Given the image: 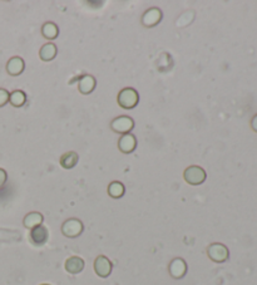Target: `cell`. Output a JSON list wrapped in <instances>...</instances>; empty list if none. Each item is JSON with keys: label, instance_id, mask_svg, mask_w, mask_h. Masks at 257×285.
I'll return each instance as SVG.
<instances>
[{"label": "cell", "instance_id": "8fae6325", "mask_svg": "<svg viewBox=\"0 0 257 285\" xmlns=\"http://www.w3.org/2000/svg\"><path fill=\"white\" fill-rule=\"evenodd\" d=\"M25 69V63H24L23 58L20 57H12L7 63V72L9 76L18 77Z\"/></svg>", "mask_w": 257, "mask_h": 285}, {"label": "cell", "instance_id": "277c9868", "mask_svg": "<svg viewBox=\"0 0 257 285\" xmlns=\"http://www.w3.org/2000/svg\"><path fill=\"white\" fill-rule=\"evenodd\" d=\"M83 230H84V226L83 223L76 217H72V219L66 220L61 225V234H63L66 238H78L79 235H82Z\"/></svg>", "mask_w": 257, "mask_h": 285}, {"label": "cell", "instance_id": "8992f818", "mask_svg": "<svg viewBox=\"0 0 257 285\" xmlns=\"http://www.w3.org/2000/svg\"><path fill=\"white\" fill-rule=\"evenodd\" d=\"M162 17V10L159 8H149L142 15V25L146 26V28H153V26H156L157 24L160 23Z\"/></svg>", "mask_w": 257, "mask_h": 285}, {"label": "cell", "instance_id": "7c38bea8", "mask_svg": "<svg viewBox=\"0 0 257 285\" xmlns=\"http://www.w3.org/2000/svg\"><path fill=\"white\" fill-rule=\"evenodd\" d=\"M95 86H97V81L90 74H85L79 78L78 90L82 94H90L95 89Z\"/></svg>", "mask_w": 257, "mask_h": 285}, {"label": "cell", "instance_id": "6da1fadb", "mask_svg": "<svg viewBox=\"0 0 257 285\" xmlns=\"http://www.w3.org/2000/svg\"><path fill=\"white\" fill-rule=\"evenodd\" d=\"M117 102L122 108L124 110H132V108L137 107L139 102V94L135 88H123L122 90L118 93L117 97Z\"/></svg>", "mask_w": 257, "mask_h": 285}, {"label": "cell", "instance_id": "e0dca14e", "mask_svg": "<svg viewBox=\"0 0 257 285\" xmlns=\"http://www.w3.org/2000/svg\"><path fill=\"white\" fill-rule=\"evenodd\" d=\"M42 36L48 41H53L59 36V28H58L57 24L53 22L44 23L42 26Z\"/></svg>", "mask_w": 257, "mask_h": 285}, {"label": "cell", "instance_id": "9c48e42d", "mask_svg": "<svg viewBox=\"0 0 257 285\" xmlns=\"http://www.w3.org/2000/svg\"><path fill=\"white\" fill-rule=\"evenodd\" d=\"M168 271L173 279H182L187 273V263L182 258H175L168 265Z\"/></svg>", "mask_w": 257, "mask_h": 285}, {"label": "cell", "instance_id": "ba28073f", "mask_svg": "<svg viewBox=\"0 0 257 285\" xmlns=\"http://www.w3.org/2000/svg\"><path fill=\"white\" fill-rule=\"evenodd\" d=\"M29 239H30L31 244L36 245V246H43L44 244H47L48 239H49V231L45 226H37V228L30 230Z\"/></svg>", "mask_w": 257, "mask_h": 285}, {"label": "cell", "instance_id": "4fadbf2b", "mask_svg": "<svg viewBox=\"0 0 257 285\" xmlns=\"http://www.w3.org/2000/svg\"><path fill=\"white\" fill-rule=\"evenodd\" d=\"M84 260L79 257H71L66 260V270L69 274H73V275L82 273L83 269H84Z\"/></svg>", "mask_w": 257, "mask_h": 285}, {"label": "cell", "instance_id": "52a82bcc", "mask_svg": "<svg viewBox=\"0 0 257 285\" xmlns=\"http://www.w3.org/2000/svg\"><path fill=\"white\" fill-rule=\"evenodd\" d=\"M113 269V264L104 255H99L94 260V271L101 278H108Z\"/></svg>", "mask_w": 257, "mask_h": 285}, {"label": "cell", "instance_id": "603a6c76", "mask_svg": "<svg viewBox=\"0 0 257 285\" xmlns=\"http://www.w3.org/2000/svg\"><path fill=\"white\" fill-rule=\"evenodd\" d=\"M42 285H49V284H42Z\"/></svg>", "mask_w": 257, "mask_h": 285}, {"label": "cell", "instance_id": "5bb4252c", "mask_svg": "<svg viewBox=\"0 0 257 285\" xmlns=\"http://www.w3.org/2000/svg\"><path fill=\"white\" fill-rule=\"evenodd\" d=\"M58 48L54 43H47L43 45L39 50V58L43 62H50L57 57Z\"/></svg>", "mask_w": 257, "mask_h": 285}, {"label": "cell", "instance_id": "3957f363", "mask_svg": "<svg viewBox=\"0 0 257 285\" xmlns=\"http://www.w3.org/2000/svg\"><path fill=\"white\" fill-rule=\"evenodd\" d=\"M207 255L213 263L221 264L229 260L230 251L226 245L221 244V242H213L207 247Z\"/></svg>", "mask_w": 257, "mask_h": 285}, {"label": "cell", "instance_id": "5b68a950", "mask_svg": "<svg viewBox=\"0 0 257 285\" xmlns=\"http://www.w3.org/2000/svg\"><path fill=\"white\" fill-rule=\"evenodd\" d=\"M111 129L112 131L119 133V135H125V133H130L135 129V121L130 116L116 117L111 122Z\"/></svg>", "mask_w": 257, "mask_h": 285}, {"label": "cell", "instance_id": "30bf717a", "mask_svg": "<svg viewBox=\"0 0 257 285\" xmlns=\"http://www.w3.org/2000/svg\"><path fill=\"white\" fill-rule=\"evenodd\" d=\"M137 147V138L132 133L122 135L118 140V150L122 153H132Z\"/></svg>", "mask_w": 257, "mask_h": 285}, {"label": "cell", "instance_id": "ac0fdd59", "mask_svg": "<svg viewBox=\"0 0 257 285\" xmlns=\"http://www.w3.org/2000/svg\"><path fill=\"white\" fill-rule=\"evenodd\" d=\"M9 103L15 108L23 107V106L26 103L25 92H23V90H20V89L13 90L9 96Z\"/></svg>", "mask_w": 257, "mask_h": 285}, {"label": "cell", "instance_id": "7a4b0ae2", "mask_svg": "<svg viewBox=\"0 0 257 285\" xmlns=\"http://www.w3.org/2000/svg\"><path fill=\"white\" fill-rule=\"evenodd\" d=\"M183 178L188 185L198 186L205 182L206 178H207V174L202 167L194 165V166H189L184 170Z\"/></svg>", "mask_w": 257, "mask_h": 285}, {"label": "cell", "instance_id": "ffe728a7", "mask_svg": "<svg viewBox=\"0 0 257 285\" xmlns=\"http://www.w3.org/2000/svg\"><path fill=\"white\" fill-rule=\"evenodd\" d=\"M10 93L4 88H0V107H4L8 102H9Z\"/></svg>", "mask_w": 257, "mask_h": 285}, {"label": "cell", "instance_id": "9a60e30c", "mask_svg": "<svg viewBox=\"0 0 257 285\" xmlns=\"http://www.w3.org/2000/svg\"><path fill=\"white\" fill-rule=\"evenodd\" d=\"M79 161V156L78 153L74 152V151H69V152H66L61 154L59 162H60V166L66 170H71L73 167L77 166Z\"/></svg>", "mask_w": 257, "mask_h": 285}, {"label": "cell", "instance_id": "7402d4cb", "mask_svg": "<svg viewBox=\"0 0 257 285\" xmlns=\"http://www.w3.org/2000/svg\"><path fill=\"white\" fill-rule=\"evenodd\" d=\"M251 129L257 132V114H255V116L252 117V119H251Z\"/></svg>", "mask_w": 257, "mask_h": 285}, {"label": "cell", "instance_id": "2e32d148", "mask_svg": "<svg viewBox=\"0 0 257 285\" xmlns=\"http://www.w3.org/2000/svg\"><path fill=\"white\" fill-rule=\"evenodd\" d=\"M43 221H44V217H43V215L40 214V212L33 211V212H29V214L26 215L25 217H24L23 224L26 229H30V230H31V229H34V228H37V226L42 225Z\"/></svg>", "mask_w": 257, "mask_h": 285}, {"label": "cell", "instance_id": "d6986e66", "mask_svg": "<svg viewBox=\"0 0 257 285\" xmlns=\"http://www.w3.org/2000/svg\"><path fill=\"white\" fill-rule=\"evenodd\" d=\"M125 193V187L122 182L119 181H113V182L109 183L108 186V195L112 199H120L123 198Z\"/></svg>", "mask_w": 257, "mask_h": 285}, {"label": "cell", "instance_id": "44dd1931", "mask_svg": "<svg viewBox=\"0 0 257 285\" xmlns=\"http://www.w3.org/2000/svg\"><path fill=\"white\" fill-rule=\"evenodd\" d=\"M8 180V174L4 169H0V187L4 186V183L7 182Z\"/></svg>", "mask_w": 257, "mask_h": 285}]
</instances>
